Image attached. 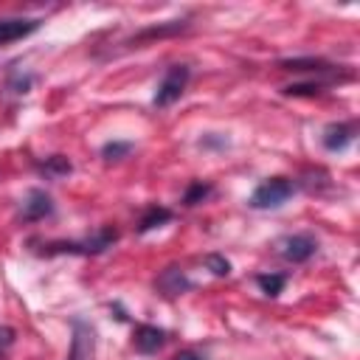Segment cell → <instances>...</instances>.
Returning a JSON list of instances; mask_svg holds the SVG:
<instances>
[{"instance_id":"d6986e66","label":"cell","mask_w":360,"mask_h":360,"mask_svg":"<svg viewBox=\"0 0 360 360\" xmlns=\"http://www.w3.org/2000/svg\"><path fill=\"white\" fill-rule=\"evenodd\" d=\"M202 264H205L214 276H219V278L231 276V262H228L222 253H205V256H202Z\"/></svg>"},{"instance_id":"6da1fadb","label":"cell","mask_w":360,"mask_h":360,"mask_svg":"<svg viewBox=\"0 0 360 360\" xmlns=\"http://www.w3.org/2000/svg\"><path fill=\"white\" fill-rule=\"evenodd\" d=\"M115 242H118V231L104 225V228H98L96 233H90L84 239H53V242L31 239L28 245L39 256H98V253L110 250Z\"/></svg>"},{"instance_id":"603a6c76","label":"cell","mask_w":360,"mask_h":360,"mask_svg":"<svg viewBox=\"0 0 360 360\" xmlns=\"http://www.w3.org/2000/svg\"><path fill=\"white\" fill-rule=\"evenodd\" d=\"M172 360H205V357H200L197 352H188V349H186V352H177Z\"/></svg>"},{"instance_id":"9c48e42d","label":"cell","mask_w":360,"mask_h":360,"mask_svg":"<svg viewBox=\"0 0 360 360\" xmlns=\"http://www.w3.org/2000/svg\"><path fill=\"white\" fill-rule=\"evenodd\" d=\"M191 287H194V281H191V278L186 276V270L177 267V264H169V267L160 270L158 278H155V290H158L160 295H166V298L183 295V292H188Z\"/></svg>"},{"instance_id":"7402d4cb","label":"cell","mask_w":360,"mask_h":360,"mask_svg":"<svg viewBox=\"0 0 360 360\" xmlns=\"http://www.w3.org/2000/svg\"><path fill=\"white\" fill-rule=\"evenodd\" d=\"M31 82H34V76H14L11 82H8V90H14V93H28L31 90Z\"/></svg>"},{"instance_id":"5b68a950","label":"cell","mask_w":360,"mask_h":360,"mask_svg":"<svg viewBox=\"0 0 360 360\" xmlns=\"http://www.w3.org/2000/svg\"><path fill=\"white\" fill-rule=\"evenodd\" d=\"M276 253L290 264H304L318 253V239L312 233H290L276 242Z\"/></svg>"},{"instance_id":"44dd1931","label":"cell","mask_w":360,"mask_h":360,"mask_svg":"<svg viewBox=\"0 0 360 360\" xmlns=\"http://www.w3.org/2000/svg\"><path fill=\"white\" fill-rule=\"evenodd\" d=\"M200 146L202 149H225L228 146V138L225 135H217V132H208L200 138Z\"/></svg>"},{"instance_id":"30bf717a","label":"cell","mask_w":360,"mask_h":360,"mask_svg":"<svg viewBox=\"0 0 360 360\" xmlns=\"http://www.w3.org/2000/svg\"><path fill=\"white\" fill-rule=\"evenodd\" d=\"M166 343V332L152 323H138L132 329V349L138 354H158Z\"/></svg>"},{"instance_id":"4fadbf2b","label":"cell","mask_w":360,"mask_h":360,"mask_svg":"<svg viewBox=\"0 0 360 360\" xmlns=\"http://www.w3.org/2000/svg\"><path fill=\"white\" fill-rule=\"evenodd\" d=\"M172 211L169 208H163V205H149L143 214H141V219H138V233H146V231H152V228H160V225H166V222H172Z\"/></svg>"},{"instance_id":"8fae6325","label":"cell","mask_w":360,"mask_h":360,"mask_svg":"<svg viewBox=\"0 0 360 360\" xmlns=\"http://www.w3.org/2000/svg\"><path fill=\"white\" fill-rule=\"evenodd\" d=\"M39 25H42V20H37V17H3L0 20V45L25 39L34 31H39Z\"/></svg>"},{"instance_id":"e0dca14e","label":"cell","mask_w":360,"mask_h":360,"mask_svg":"<svg viewBox=\"0 0 360 360\" xmlns=\"http://www.w3.org/2000/svg\"><path fill=\"white\" fill-rule=\"evenodd\" d=\"M326 87L329 82H292V84H284L281 93L284 96H321Z\"/></svg>"},{"instance_id":"8992f818","label":"cell","mask_w":360,"mask_h":360,"mask_svg":"<svg viewBox=\"0 0 360 360\" xmlns=\"http://www.w3.org/2000/svg\"><path fill=\"white\" fill-rule=\"evenodd\" d=\"M96 354V329L84 318H70V352L68 360H93Z\"/></svg>"},{"instance_id":"52a82bcc","label":"cell","mask_w":360,"mask_h":360,"mask_svg":"<svg viewBox=\"0 0 360 360\" xmlns=\"http://www.w3.org/2000/svg\"><path fill=\"white\" fill-rule=\"evenodd\" d=\"M354 138H357V124L354 121H332L321 132V143H323L326 152H343V149L352 146Z\"/></svg>"},{"instance_id":"5bb4252c","label":"cell","mask_w":360,"mask_h":360,"mask_svg":"<svg viewBox=\"0 0 360 360\" xmlns=\"http://www.w3.org/2000/svg\"><path fill=\"white\" fill-rule=\"evenodd\" d=\"M37 172L45 174L48 180H59V177H65V174L73 172V163L65 155H51V158H45V160L37 163Z\"/></svg>"},{"instance_id":"277c9868","label":"cell","mask_w":360,"mask_h":360,"mask_svg":"<svg viewBox=\"0 0 360 360\" xmlns=\"http://www.w3.org/2000/svg\"><path fill=\"white\" fill-rule=\"evenodd\" d=\"M281 70H292V73H312V76H326V82H340V79H352V76H340V65L323 59V56H292V59H278Z\"/></svg>"},{"instance_id":"ac0fdd59","label":"cell","mask_w":360,"mask_h":360,"mask_svg":"<svg viewBox=\"0 0 360 360\" xmlns=\"http://www.w3.org/2000/svg\"><path fill=\"white\" fill-rule=\"evenodd\" d=\"M132 149H135L132 141H107V143L101 146V158H104L107 163H110V160H124Z\"/></svg>"},{"instance_id":"ba28073f","label":"cell","mask_w":360,"mask_h":360,"mask_svg":"<svg viewBox=\"0 0 360 360\" xmlns=\"http://www.w3.org/2000/svg\"><path fill=\"white\" fill-rule=\"evenodd\" d=\"M53 214V197L45 188H28L25 200L20 202V219L22 222H39Z\"/></svg>"},{"instance_id":"9a60e30c","label":"cell","mask_w":360,"mask_h":360,"mask_svg":"<svg viewBox=\"0 0 360 360\" xmlns=\"http://www.w3.org/2000/svg\"><path fill=\"white\" fill-rule=\"evenodd\" d=\"M214 194V186L208 183V180H191L188 183V188L183 191V205H200V202H205L208 197Z\"/></svg>"},{"instance_id":"ffe728a7","label":"cell","mask_w":360,"mask_h":360,"mask_svg":"<svg viewBox=\"0 0 360 360\" xmlns=\"http://www.w3.org/2000/svg\"><path fill=\"white\" fill-rule=\"evenodd\" d=\"M14 340H17V329H14V326L0 323V357L14 346Z\"/></svg>"},{"instance_id":"2e32d148","label":"cell","mask_w":360,"mask_h":360,"mask_svg":"<svg viewBox=\"0 0 360 360\" xmlns=\"http://www.w3.org/2000/svg\"><path fill=\"white\" fill-rule=\"evenodd\" d=\"M256 284L267 298H276L287 284V273H256Z\"/></svg>"},{"instance_id":"7a4b0ae2","label":"cell","mask_w":360,"mask_h":360,"mask_svg":"<svg viewBox=\"0 0 360 360\" xmlns=\"http://www.w3.org/2000/svg\"><path fill=\"white\" fill-rule=\"evenodd\" d=\"M295 180L292 177H284V174H276V177H267L262 180L250 197H248V205L256 208V211H270V208H281L292 194H295Z\"/></svg>"},{"instance_id":"7c38bea8","label":"cell","mask_w":360,"mask_h":360,"mask_svg":"<svg viewBox=\"0 0 360 360\" xmlns=\"http://www.w3.org/2000/svg\"><path fill=\"white\" fill-rule=\"evenodd\" d=\"M183 31H188V20H169V22H160V25H152V28L138 31V34L129 39V45L141 48V45L149 42V39H163V37H174V34H183Z\"/></svg>"},{"instance_id":"3957f363","label":"cell","mask_w":360,"mask_h":360,"mask_svg":"<svg viewBox=\"0 0 360 360\" xmlns=\"http://www.w3.org/2000/svg\"><path fill=\"white\" fill-rule=\"evenodd\" d=\"M188 79H191V68L188 65H172V68H166V73H163V79L158 82V87H155V96H152V104L158 107V110H166V107H172L180 96H183V90H186V84H188Z\"/></svg>"}]
</instances>
